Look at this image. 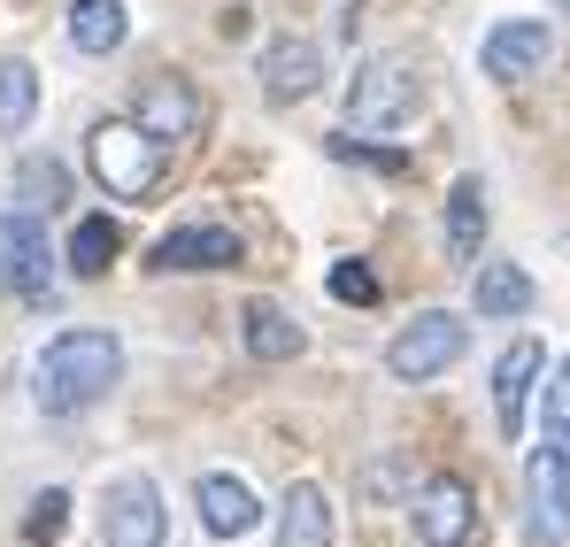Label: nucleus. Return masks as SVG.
I'll return each mask as SVG.
<instances>
[{"instance_id": "obj_3", "label": "nucleus", "mask_w": 570, "mask_h": 547, "mask_svg": "<svg viewBox=\"0 0 570 547\" xmlns=\"http://www.w3.org/2000/svg\"><path fill=\"white\" fill-rule=\"evenodd\" d=\"M463 348H471V324H463L455 309H424L416 324H401V332H393L385 370H393L401 385H424V378H448V370L463 363Z\"/></svg>"}, {"instance_id": "obj_20", "label": "nucleus", "mask_w": 570, "mask_h": 547, "mask_svg": "<svg viewBox=\"0 0 570 547\" xmlns=\"http://www.w3.org/2000/svg\"><path fill=\"white\" fill-rule=\"evenodd\" d=\"M524 309H532V271L478 263V316H524Z\"/></svg>"}, {"instance_id": "obj_27", "label": "nucleus", "mask_w": 570, "mask_h": 547, "mask_svg": "<svg viewBox=\"0 0 570 547\" xmlns=\"http://www.w3.org/2000/svg\"><path fill=\"white\" fill-rule=\"evenodd\" d=\"M563 8H570V0H563Z\"/></svg>"}, {"instance_id": "obj_1", "label": "nucleus", "mask_w": 570, "mask_h": 547, "mask_svg": "<svg viewBox=\"0 0 570 547\" xmlns=\"http://www.w3.org/2000/svg\"><path fill=\"white\" fill-rule=\"evenodd\" d=\"M116 378H124V340L78 324V332H55V340L39 348V363H31V401H39L47 417H86L94 401H108Z\"/></svg>"}, {"instance_id": "obj_24", "label": "nucleus", "mask_w": 570, "mask_h": 547, "mask_svg": "<svg viewBox=\"0 0 570 547\" xmlns=\"http://www.w3.org/2000/svg\"><path fill=\"white\" fill-rule=\"evenodd\" d=\"M332 301L371 309V301H379V271H371V263H355V255H347V263H332Z\"/></svg>"}, {"instance_id": "obj_6", "label": "nucleus", "mask_w": 570, "mask_h": 547, "mask_svg": "<svg viewBox=\"0 0 570 547\" xmlns=\"http://www.w3.org/2000/svg\"><path fill=\"white\" fill-rule=\"evenodd\" d=\"M409 517H416V540L424 547H471V533H478V509H471L463 478H424L409 494Z\"/></svg>"}, {"instance_id": "obj_21", "label": "nucleus", "mask_w": 570, "mask_h": 547, "mask_svg": "<svg viewBox=\"0 0 570 547\" xmlns=\"http://www.w3.org/2000/svg\"><path fill=\"white\" fill-rule=\"evenodd\" d=\"M31 116H39V70L31 62H0V139H23Z\"/></svg>"}, {"instance_id": "obj_5", "label": "nucleus", "mask_w": 570, "mask_h": 547, "mask_svg": "<svg viewBox=\"0 0 570 547\" xmlns=\"http://www.w3.org/2000/svg\"><path fill=\"white\" fill-rule=\"evenodd\" d=\"M170 540V509L155 494V478H116L108 509H100V547H163Z\"/></svg>"}, {"instance_id": "obj_23", "label": "nucleus", "mask_w": 570, "mask_h": 547, "mask_svg": "<svg viewBox=\"0 0 570 547\" xmlns=\"http://www.w3.org/2000/svg\"><path fill=\"white\" fill-rule=\"evenodd\" d=\"M62 533H70V494H55V486H47V494L31 501V517H23V540H31V547H55Z\"/></svg>"}, {"instance_id": "obj_14", "label": "nucleus", "mask_w": 570, "mask_h": 547, "mask_svg": "<svg viewBox=\"0 0 570 547\" xmlns=\"http://www.w3.org/2000/svg\"><path fill=\"white\" fill-rule=\"evenodd\" d=\"M324 86V47L316 39H271L263 47V92L271 100H308Z\"/></svg>"}, {"instance_id": "obj_15", "label": "nucleus", "mask_w": 570, "mask_h": 547, "mask_svg": "<svg viewBox=\"0 0 570 547\" xmlns=\"http://www.w3.org/2000/svg\"><path fill=\"white\" fill-rule=\"evenodd\" d=\"M239 340H247V355L255 363H293L308 340H301V324L285 316L278 301H247V316H239Z\"/></svg>"}, {"instance_id": "obj_13", "label": "nucleus", "mask_w": 570, "mask_h": 547, "mask_svg": "<svg viewBox=\"0 0 570 547\" xmlns=\"http://www.w3.org/2000/svg\"><path fill=\"white\" fill-rule=\"evenodd\" d=\"M540 370H548L540 340H509V355L493 363V417H501V432H509V440L524 432V409H532V385H540Z\"/></svg>"}, {"instance_id": "obj_10", "label": "nucleus", "mask_w": 570, "mask_h": 547, "mask_svg": "<svg viewBox=\"0 0 570 547\" xmlns=\"http://www.w3.org/2000/svg\"><path fill=\"white\" fill-rule=\"evenodd\" d=\"M239 255H247L239 232H224V224H178V232L155 240L147 271H232Z\"/></svg>"}, {"instance_id": "obj_8", "label": "nucleus", "mask_w": 570, "mask_h": 547, "mask_svg": "<svg viewBox=\"0 0 570 547\" xmlns=\"http://www.w3.org/2000/svg\"><path fill=\"white\" fill-rule=\"evenodd\" d=\"M416 108V78H409V62H363L355 70V92H347V124L355 131H371V124H401Z\"/></svg>"}, {"instance_id": "obj_4", "label": "nucleus", "mask_w": 570, "mask_h": 547, "mask_svg": "<svg viewBox=\"0 0 570 547\" xmlns=\"http://www.w3.org/2000/svg\"><path fill=\"white\" fill-rule=\"evenodd\" d=\"M55 277V247H47V216L39 208H8L0 216V293L39 301Z\"/></svg>"}, {"instance_id": "obj_19", "label": "nucleus", "mask_w": 570, "mask_h": 547, "mask_svg": "<svg viewBox=\"0 0 570 547\" xmlns=\"http://www.w3.org/2000/svg\"><path fill=\"white\" fill-rule=\"evenodd\" d=\"M116 247H124V232H116V216H78L70 224V247H62V263L78 277H100L116 263Z\"/></svg>"}, {"instance_id": "obj_17", "label": "nucleus", "mask_w": 570, "mask_h": 547, "mask_svg": "<svg viewBox=\"0 0 570 547\" xmlns=\"http://www.w3.org/2000/svg\"><path fill=\"white\" fill-rule=\"evenodd\" d=\"M278 547H332V501H324V486H293L285 494Z\"/></svg>"}, {"instance_id": "obj_12", "label": "nucleus", "mask_w": 570, "mask_h": 547, "mask_svg": "<svg viewBox=\"0 0 570 547\" xmlns=\"http://www.w3.org/2000/svg\"><path fill=\"white\" fill-rule=\"evenodd\" d=\"M193 509H200V525H208L216 540H247V533L263 525V501H255L247 478H232V470H208V478L193 486Z\"/></svg>"}, {"instance_id": "obj_16", "label": "nucleus", "mask_w": 570, "mask_h": 547, "mask_svg": "<svg viewBox=\"0 0 570 547\" xmlns=\"http://www.w3.org/2000/svg\"><path fill=\"white\" fill-rule=\"evenodd\" d=\"M131 39V8L124 0H70V47L78 55H116Z\"/></svg>"}, {"instance_id": "obj_7", "label": "nucleus", "mask_w": 570, "mask_h": 547, "mask_svg": "<svg viewBox=\"0 0 570 547\" xmlns=\"http://www.w3.org/2000/svg\"><path fill=\"white\" fill-rule=\"evenodd\" d=\"M548 55H556V31L548 23H493L485 31V47H478V62H485V78H501V86H517V78H540L548 70Z\"/></svg>"}, {"instance_id": "obj_11", "label": "nucleus", "mask_w": 570, "mask_h": 547, "mask_svg": "<svg viewBox=\"0 0 570 547\" xmlns=\"http://www.w3.org/2000/svg\"><path fill=\"white\" fill-rule=\"evenodd\" d=\"M131 124H139L147 139L178 147V139H193V131H200V92H193L186 78H147V86H139V100H131Z\"/></svg>"}, {"instance_id": "obj_22", "label": "nucleus", "mask_w": 570, "mask_h": 547, "mask_svg": "<svg viewBox=\"0 0 570 547\" xmlns=\"http://www.w3.org/2000/svg\"><path fill=\"white\" fill-rule=\"evenodd\" d=\"M16 201L39 208V216L62 208V201H70V170H62L55 155H23V163H16Z\"/></svg>"}, {"instance_id": "obj_2", "label": "nucleus", "mask_w": 570, "mask_h": 547, "mask_svg": "<svg viewBox=\"0 0 570 547\" xmlns=\"http://www.w3.org/2000/svg\"><path fill=\"white\" fill-rule=\"evenodd\" d=\"M86 163L108 185V201H147L163 185V139H147L131 116H108L86 131Z\"/></svg>"}, {"instance_id": "obj_26", "label": "nucleus", "mask_w": 570, "mask_h": 547, "mask_svg": "<svg viewBox=\"0 0 570 547\" xmlns=\"http://www.w3.org/2000/svg\"><path fill=\"white\" fill-rule=\"evenodd\" d=\"M332 155H340V163H363V170H409L401 147H363V139H332Z\"/></svg>"}, {"instance_id": "obj_25", "label": "nucleus", "mask_w": 570, "mask_h": 547, "mask_svg": "<svg viewBox=\"0 0 570 547\" xmlns=\"http://www.w3.org/2000/svg\"><path fill=\"white\" fill-rule=\"evenodd\" d=\"M540 393H548V448L570 456V363H556V378H548Z\"/></svg>"}, {"instance_id": "obj_9", "label": "nucleus", "mask_w": 570, "mask_h": 547, "mask_svg": "<svg viewBox=\"0 0 570 547\" xmlns=\"http://www.w3.org/2000/svg\"><path fill=\"white\" fill-rule=\"evenodd\" d=\"M524 486H532V547H556L570 525V456L540 440L524 462Z\"/></svg>"}, {"instance_id": "obj_18", "label": "nucleus", "mask_w": 570, "mask_h": 547, "mask_svg": "<svg viewBox=\"0 0 570 547\" xmlns=\"http://www.w3.org/2000/svg\"><path fill=\"white\" fill-rule=\"evenodd\" d=\"M478 247H485V185L455 178V193H448V255L478 263Z\"/></svg>"}]
</instances>
